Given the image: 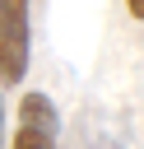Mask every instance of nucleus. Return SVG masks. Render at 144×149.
<instances>
[{
	"instance_id": "1",
	"label": "nucleus",
	"mask_w": 144,
	"mask_h": 149,
	"mask_svg": "<svg viewBox=\"0 0 144 149\" xmlns=\"http://www.w3.org/2000/svg\"><path fill=\"white\" fill-rule=\"evenodd\" d=\"M28 0H0V79L19 84L28 74Z\"/></svg>"
},
{
	"instance_id": "2",
	"label": "nucleus",
	"mask_w": 144,
	"mask_h": 149,
	"mask_svg": "<svg viewBox=\"0 0 144 149\" xmlns=\"http://www.w3.org/2000/svg\"><path fill=\"white\" fill-rule=\"evenodd\" d=\"M56 135H60L56 102H51L46 93H23V102H19V126H14L9 149H56Z\"/></svg>"
},
{
	"instance_id": "3",
	"label": "nucleus",
	"mask_w": 144,
	"mask_h": 149,
	"mask_svg": "<svg viewBox=\"0 0 144 149\" xmlns=\"http://www.w3.org/2000/svg\"><path fill=\"white\" fill-rule=\"evenodd\" d=\"M125 9H130L135 19H144V0H125Z\"/></svg>"
},
{
	"instance_id": "4",
	"label": "nucleus",
	"mask_w": 144,
	"mask_h": 149,
	"mask_svg": "<svg viewBox=\"0 0 144 149\" xmlns=\"http://www.w3.org/2000/svg\"><path fill=\"white\" fill-rule=\"evenodd\" d=\"M0 130H5V107H0Z\"/></svg>"
}]
</instances>
